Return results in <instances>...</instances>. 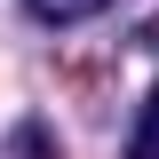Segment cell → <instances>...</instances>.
<instances>
[{
  "label": "cell",
  "instance_id": "6da1fadb",
  "mask_svg": "<svg viewBox=\"0 0 159 159\" xmlns=\"http://www.w3.org/2000/svg\"><path fill=\"white\" fill-rule=\"evenodd\" d=\"M8 159H64V143L48 135V119H16V135H8Z\"/></svg>",
  "mask_w": 159,
  "mask_h": 159
},
{
  "label": "cell",
  "instance_id": "7a4b0ae2",
  "mask_svg": "<svg viewBox=\"0 0 159 159\" xmlns=\"http://www.w3.org/2000/svg\"><path fill=\"white\" fill-rule=\"evenodd\" d=\"M24 8H32L40 24H88V16H103L111 0H24Z\"/></svg>",
  "mask_w": 159,
  "mask_h": 159
},
{
  "label": "cell",
  "instance_id": "3957f363",
  "mask_svg": "<svg viewBox=\"0 0 159 159\" xmlns=\"http://www.w3.org/2000/svg\"><path fill=\"white\" fill-rule=\"evenodd\" d=\"M127 159H159V88H151V103H143V127H135V143H127Z\"/></svg>",
  "mask_w": 159,
  "mask_h": 159
}]
</instances>
